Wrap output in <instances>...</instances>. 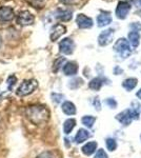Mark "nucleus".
Masks as SVG:
<instances>
[{"label":"nucleus","instance_id":"1","mask_svg":"<svg viewBox=\"0 0 141 158\" xmlns=\"http://www.w3.org/2000/svg\"><path fill=\"white\" fill-rule=\"evenodd\" d=\"M25 116L35 126H43L50 119V111L47 106L35 104L25 109Z\"/></svg>","mask_w":141,"mask_h":158},{"label":"nucleus","instance_id":"2","mask_svg":"<svg viewBox=\"0 0 141 158\" xmlns=\"http://www.w3.org/2000/svg\"><path fill=\"white\" fill-rule=\"evenodd\" d=\"M132 108L129 110H125L122 113L118 114L116 116L117 120H119L123 126H129L134 119L139 118V103L133 102Z\"/></svg>","mask_w":141,"mask_h":158},{"label":"nucleus","instance_id":"3","mask_svg":"<svg viewBox=\"0 0 141 158\" xmlns=\"http://www.w3.org/2000/svg\"><path fill=\"white\" fill-rule=\"evenodd\" d=\"M38 88V81L36 79H27V80H23L19 88L16 91V95L19 97H24L30 94H32L36 89Z\"/></svg>","mask_w":141,"mask_h":158},{"label":"nucleus","instance_id":"4","mask_svg":"<svg viewBox=\"0 0 141 158\" xmlns=\"http://www.w3.org/2000/svg\"><path fill=\"white\" fill-rule=\"evenodd\" d=\"M114 50H115V52H117L118 56H119L122 60L126 59V58L130 57L131 54H132L130 43L125 38H120V39L117 40L116 43L114 44Z\"/></svg>","mask_w":141,"mask_h":158},{"label":"nucleus","instance_id":"5","mask_svg":"<svg viewBox=\"0 0 141 158\" xmlns=\"http://www.w3.org/2000/svg\"><path fill=\"white\" fill-rule=\"evenodd\" d=\"M75 49V43L71 38H64L59 42V51L64 55H71Z\"/></svg>","mask_w":141,"mask_h":158},{"label":"nucleus","instance_id":"6","mask_svg":"<svg viewBox=\"0 0 141 158\" xmlns=\"http://www.w3.org/2000/svg\"><path fill=\"white\" fill-rule=\"evenodd\" d=\"M115 36V31L113 29H107L104 30L103 32L100 33L99 37H98V43L101 47H106V45L110 44Z\"/></svg>","mask_w":141,"mask_h":158},{"label":"nucleus","instance_id":"7","mask_svg":"<svg viewBox=\"0 0 141 158\" xmlns=\"http://www.w3.org/2000/svg\"><path fill=\"white\" fill-rule=\"evenodd\" d=\"M131 11V4L126 1H119L116 7V17L119 19H125Z\"/></svg>","mask_w":141,"mask_h":158},{"label":"nucleus","instance_id":"8","mask_svg":"<svg viewBox=\"0 0 141 158\" xmlns=\"http://www.w3.org/2000/svg\"><path fill=\"white\" fill-rule=\"evenodd\" d=\"M14 11L10 6L0 7V24H4L14 19Z\"/></svg>","mask_w":141,"mask_h":158},{"label":"nucleus","instance_id":"9","mask_svg":"<svg viewBox=\"0 0 141 158\" xmlns=\"http://www.w3.org/2000/svg\"><path fill=\"white\" fill-rule=\"evenodd\" d=\"M17 23L20 25H31L34 23L35 17L27 11H22L19 13V15L17 16L16 19Z\"/></svg>","mask_w":141,"mask_h":158},{"label":"nucleus","instance_id":"10","mask_svg":"<svg viewBox=\"0 0 141 158\" xmlns=\"http://www.w3.org/2000/svg\"><path fill=\"white\" fill-rule=\"evenodd\" d=\"M76 23L80 29H91L93 27V20L84 14H79L76 17Z\"/></svg>","mask_w":141,"mask_h":158},{"label":"nucleus","instance_id":"11","mask_svg":"<svg viewBox=\"0 0 141 158\" xmlns=\"http://www.w3.org/2000/svg\"><path fill=\"white\" fill-rule=\"evenodd\" d=\"M65 32H66V27L64 25H62L60 23L55 24L52 27V30H51V34H50L51 40H52V41H56V40L62 36Z\"/></svg>","mask_w":141,"mask_h":158},{"label":"nucleus","instance_id":"12","mask_svg":"<svg viewBox=\"0 0 141 158\" xmlns=\"http://www.w3.org/2000/svg\"><path fill=\"white\" fill-rule=\"evenodd\" d=\"M55 17L60 21H70L73 18V13L70 10L58 9L55 13Z\"/></svg>","mask_w":141,"mask_h":158},{"label":"nucleus","instance_id":"13","mask_svg":"<svg viewBox=\"0 0 141 158\" xmlns=\"http://www.w3.org/2000/svg\"><path fill=\"white\" fill-rule=\"evenodd\" d=\"M63 73L66 76H74L76 75L77 72H78V65H77L76 62H73V61H70V62H65V64L63 65Z\"/></svg>","mask_w":141,"mask_h":158},{"label":"nucleus","instance_id":"14","mask_svg":"<svg viewBox=\"0 0 141 158\" xmlns=\"http://www.w3.org/2000/svg\"><path fill=\"white\" fill-rule=\"evenodd\" d=\"M61 109H62L63 113L66 114V115H75L76 114V106L71 101H64L62 103Z\"/></svg>","mask_w":141,"mask_h":158},{"label":"nucleus","instance_id":"15","mask_svg":"<svg viewBox=\"0 0 141 158\" xmlns=\"http://www.w3.org/2000/svg\"><path fill=\"white\" fill-rule=\"evenodd\" d=\"M112 22V17L107 14H99L97 16V24L99 27L109 25Z\"/></svg>","mask_w":141,"mask_h":158},{"label":"nucleus","instance_id":"16","mask_svg":"<svg viewBox=\"0 0 141 158\" xmlns=\"http://www.w3.org/2000/svg\"><path fill=\"white\" fill-rule=\"evenodd\" d=\"M89 137V132L88 130L80 129L78 132H77V134L75 136V142L76 143H82V142L85 141Z\"/></svg>","mask_w":141,"mask_h":158},{"label":"nucleus","instance_id":"17","mask_svg":"<svg viewBox=\"0 0 141 158\" xmlns=\"http://www.w3.org/2000/svg\"><path fill=\"white\" fill-rule=\"evenodd\" d=\"M96 149H97V142L96 141H91V142H88L86 144H84L82 147V153L84 155H89L94 154L95 152H96Z\"/></svg>","mask_w":141,"mask_h":158},{"label":"nucleus","instance_id":"18","mask_svg":"<svg viewBox=\"0 0 141 158\" xmlns=\"http://www.w3.org/2000/svg\"><path fill=\"white\" fill-rule=\"evenodd\" d=\"M127 37H129V43H131V44L133 45V48H137L138 45H139L140 34L138 32H135V31L130 32L129 35H127Z\"/></svg>","mask_w":141,"mask_h":158},{"label":"nucleus","instance_id":"19","mask_svg":"<svg viewBox=\"0 0 141 158\" xmlns=\"http://www.w3.org/2000/svg\"><path fill=\"white\" fill-rule=\"evenodd\" d=\"M137 82H138V80L136 78H127V79H125V80L123 81L122 86H123L126 91H132L133 89L136 88Z\"/></svg>","mask_w":141,"mask_h":158},{"label":"nucleus","instance_id":"20","mask_svg":"<svg viewBox=\"0 0 141 158\" xmlns=\"http://www.w3.org/2000/svg\"><path fill=\"white\" fill-rule=\"evenodd\" d=\"M76 126V120L73 118H70L68 120L64 121V124H63V131H64L65 134H70L73 129L75 128Z\"/></svg>","mask_w":141,"mask_h":158},{"label":"nucleus","instance_id":"21","mask_svg":"<svg viewBox=\"0 0 141 158\" xmlns=\"http://www.w3.org/2000/svg\"><path fill=\"white\" fill-rule=\"evenodd\" d=\"M102 85H103V82H102V80L100 78H94V79H92L91 80V82L89 83V89H92V90H94V91H98L101 89V86Z\"/></svg>","mask_w":141,"mask_h":158},{"label":"nucleus","instance_id":"22","mask_svg":"<svg viewBox=\"0 0 141 158\" xmlns=\"http://www.w3.org/2000/svg\"><path fill=\"white\" fill-rule=\"evenodd\" d=\"M66 62L65 58L64 57H59L57 58L55 61H54V64H53V71L55 73H57L59 70H60L61 68H62V65H64V63Z\"/></svg>","mask_w":141,"mask_h":158},{"label":"nucleus","instance_id":"23","mask_svg":"<svg viewBox=\"0 0 141 158\" xmlns=\"http://www.w3.org/2000/svg\"><path fill=\"white\" fill-rule=\"evenodd\" d=\"M81 121H82V123H83L85 127H88V128H93V126H94L95 121H96V118H95L94 116L88 115V116H84V117H82V119H81Z\"/></svg>","mask_w":141,"mask_h":158},{"label":"nucleus","instance_id":"24","mask_svg":"<svg viewBox=\"0 0 141 158\" xmlns=\"http://www.w3.org/2000/svg\"><path fill=\"white\" fill-rule=\"evenodd\" d=\"M47 0H27V2L35 9H42Z\"/></svg>","mask_w":141,"mask_h":158},{"label":"nucleus","instance_id":"25","mask_svg":"<svg viewBox=\"0 0 141 158\" xmlns=\"http://www.w3.org/2000/svg\"><path fill=\"white\" fill-rule=\"evenodd\" d=\"M83 85V80L81 78H75L73 79V80L70 81V83H68V86H70L71 89H78L79 86H81Z\"/></svg>","mask_w":141,"mask_h":158},{"label":"nucleus","instance_id":"26","mask_svg":"<svg viewBox=\"0 0 141 158\" xmlns=\"http://www.w3.org/2000/svg\"><path fill=\"white\" fill-rule=\"evenodd\" d=\"M106 143L107 150H110V151H115V150H116V148H117V142H116V140H115V139H113V138H107V139H106Z\"/></svg>","mask_w":141,"mask_h":158},{"label":"nucleus","instance_id":"27","mask_svg":"<svg viewBox=\"0 0 141 158\" xmlns=\"http://www.w3.org/2000/svg\"><path fill=\"white\" fill-rule=\"evenodd\" d=\"M16 81H17V78L15 77L14 75L10 76V77L7 78V85H9V90H12L13 86L16 85Z\"/></svg>","mask_w":141,"mask_h":158},{"label":"nucleus","instance_id":"28","mask_svg":"<svg viewBox=\"0 0 141 158\" xmlns=\"http://www.w3.org/2000/svg\"><path fill=\"white\" fill-rule=\"evenodd\" d=\"M36 158H55V156H54V154L52 152L50 151H44L42 153H40L39 155H38Z\"/></svg>","mask_w":141,"mask_h":158},{"label":"nucleus","instance_id":"29","mask_svg":"<svg viewBox=\"0 0 141 158\" xmlns=\"http://www.w3.org/2000/svg\"><path fill=\"white\" fill-rule=\"evenodd\" d=\"M52 98H53V100L55 101L56 103H59V102H61V101L63 100V98H64V96H63L62 94L53 93V94H52Z\"/></svg>","mask_w":141,"mask_h":158},{"label":"nucleus","instance_id":"30","mask_svg":"<svg viewBox=\"0 0 141 158\" xmlns=\"http://www.w3.org/2000/svg\"><path fill=\"white\" fill-rule=\"evenodd\" d=\"M94 158H109L107 157V154L106 153V151L102 149L98 150V151L96 152V154H95Z\"/></svg>","mask_w":141,"mask_h":158},{"label":"nucleus","instance_id":"31","mask_svg":"<svg viewBox=\"0 0 141 158\" xmlns=\"http://www.w3.org/2000/svg\"><path fill=\"white\" fill-rule=\"evenodd\" d=\"M106 103L110 106V108H112V109H115L117 106V102L114 100V99H112V98H107L106 100Z\"/></svg>","mask_w":141,"mask_h":158},{"label":"nucleus","instance_id":"32","mask_svg":"<svg viewBox=\"0 0 141 158\" xmlns=\"http://www.w3.org/2000/svg\"><path fill=\"white\" fill-rule=\"evenodd\" d=\"M131 29H133V31H135V32H139V31H141V23H139V22H133L131 24Z\"/></svg>","mask_w":141,"mask_h":158},{"label":"nucleus","instance_id":"33","mask_svg":"<svg viewBox=\"0 0 141 158\" xmlns=\"http://www.w3.org/2000/svg\"><path fill=\"white\" fill-rule=\"evenodd\" d=\"M77 1L78 0H60V2H62L64 4H75Z\"/></svg>","mask_w":141,"mask_h":158},{"label":"nucleus","instance_id":"34","mask_svg":"<svg viewBox=\"0 0 141 158\" xmlns=\"http://www.w3.org/2000/svg\"><path fill=\"white\" fill-rule=\"evenodd\" d=\"M114 73L116 74V75H120L121 73H123V70H122V69H120L119 67H116V68H115V70H114Z\"/></svg>","mask_w":141,"mask_h":158},{"label":"nucleus","instance_id":"35","mask_svg":"<svg viewBox=\"0 0 141 158\" xmlns=\"http://www.w3.org/2000/svg\"><path fill=\"white\" fill-rule=\"evenodd\" d=\"M136 96H137V97L139 98V99H141V89L137 92V93H136Z\"/></svg>","mask_w":141,"mask_h":158},{"label":"nucleus","instance_id":"36","mask_svg":"<svg viewBox=\"0 0 141 158\" xmlns=\"http://www.w3.org/2000/svg\"><path fill=\"white\" fill-rule=\"evenodd\" d=\"M139 1H140V3H141V0H139Z\"/></svg>","mask_w":141,"mask_h":158}]
</instances>
